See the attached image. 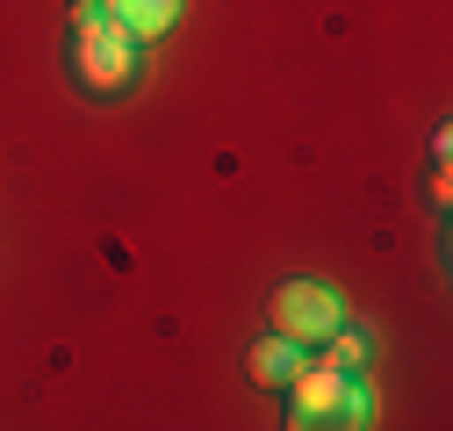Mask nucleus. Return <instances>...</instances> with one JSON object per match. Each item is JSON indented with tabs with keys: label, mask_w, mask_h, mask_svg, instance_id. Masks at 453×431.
<instances>
[{
	"label": "nucleus",
	"mask_w": 453,
	"mask_h": 431,
	"mask_svg": "<svg viewBox=\"0 0 453 431\" xmlns=\"http://www.w3.org/2000/svg\"><path fill=\"white\" fill-rule=\"evenodd\" d=\"M73 72L87 79V94H123L137 79V36L101 8V0H80L73 22Z\"/></svg>",
	"instance_id": "obj_1"
},
{
	"label": "nucleus",
	"mask_w": 453,
	"mask_h": 431,
	"mask_svg": "<svg viewBox=\"0 0 453 431\" xmlns=\"http://www.w3.org/2000/svg\"><path fill=\"white\" fill-rule=\"evenodd\" d=\"M374 417V403H367V389L353 382L346 367H303L296 382H288V424H303V431H324V424H367Z\"/></svg>",
	"instance_id": "obj_2"
},
{
	"label": "nucleus",
	"mask_w": 453,
	"mask_h": 431,
	"mask_svg": "<svg viewBox=\"0 0 453 431\" xmlns=\"http://www.w3.org/2000/svg\"><path fill=\"white\" fill-rule=\"evenodd\" d=\"M266 309H273V331H280V338H296L303 352L324 345L338 323H346V309H338V295H331L324 281H280Z\"/></svg>",
	"instance_id": "obj_3"
},
{
	"label": "nucleus",
	"mask_w": 453,
	"mask_h": 431,
	"mask_svg": "<svg viewBox=\"0 0 453 431\" xmlns=\"http://www.w3.org/2000/svg\"><path fill=\"white\" fill-rule=\"evenodd\" d=\"M303 367H310V359H303V345H296V338H280V331L252 345V382H259V389H288Z\"/></svg>",
	"instance_id": "obj_4"
},
{
	"label": "nucleus",
	"mask_w": 453,
	"mask_h": 431,
	"mask_svg": "<svg viewBox=\"0 0 453 431\" xmlns=\"http://www.w3.org/2000/svg\"><path fill=\"white\" fill-rule=\"evenodd\" d=\"M108 15H116L137 43H151V36H165L173 29V15H180V0H101Z\"/></svg>",
	"instance_id": "obj_5"
},
{
	"label": "nucleus",
	"mask_w": 453,
	"mask_h": 431,
	"mask_svg": "<svg viewBox=\"0 0 453 431\" xmlns=\"http://www.w3.org/2000/svg\"><path fill=\"white\" fill-rule=\"evenodd\" d=\"M360 359H367V338H360V331H346V323H338V331L324 338V367H346V374H360Z\"/></svg>",
	"instance_id": "obj_6"
}]
</instances>
